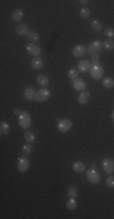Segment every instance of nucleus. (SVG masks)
<instances>
[{"label":"nucleus","mask_w":114,"mask_h":219,"mask_svg":"<svg viewBox=\"0 0 114 219\" xmlns=\"http://www.w3.org/2000/svg\"><path fill=\"white\" fill-rule=\"evenodd\" d=\"M102 49H103L102 42H100V40H95V42H92L91 44L88 45V48H86V53L90 54V55L98 54Z\"/></svg>","instance_id":"obj_1"},{"label":"nucleus","mask_w":114,"mask_h":219,"mask_svg":"<svg viewBox=\"0 0 114 219\" xmlns=\"http://www.w3.org/2000/svg\"><path fill=\"white\" fill-rule=\"evenodd\" d=\"M18 124L22 127L23 129H27L31 127L32 124V118H31V115L27 113V112H22L20 116H18Z\"/></svg>","instance_id":"obj_2"},{"label":"nucleus","mask_w":114,"mask_h":219,"mask_svg":"<svg viewBox=\"0 0 114 219\" xmlns=\"http://www.w3.org/2000/svg\"><path fill=\"white\" fill-rule=\"evenodd\" d=\"M72 127H73V123H72V120H58V123H57V129L61 131V133H67L72 129Z\"/></svg>","instance_id":"obj_3"},{"label":"nucleus","mask_w":114,"mask_h":219,"mask_svg":"<svg viewBox=\"0 0 114 219\" xmlns=\"http://www.w3.org/2000/svg\"><path fill=\"white\" fill-rule=\"evenodd\" d=\"M86 178H88V180L92 183V184H98L100 183V180H101V175L100 173L96 171V169H90V171H88L86 172Z\"/></svg>","instance_id":"obj_4"},{"label":"nucleus","mask_w":114,"mask_h":219,"mask_svg":"<svg viewBox=\"0 0 114 219\" xmlns=\"http://www.w3.org/2000/svg\"><path fill=\"white\" fill-rule=\"evenodd\" d=\"M90 74L93 79H101L103 76V67L101 65H92L90 68Z\"/></svg>","instance_id":"obj_5"},{"label":"nucleus","mask_w":114,"mask_h":219,"mask_svg":"<svg viewBox=\"0 0 114 219\" xmlns=\"http://www.w3.org/2000/svg\"><path fill=\"white\" fill-rule=\"evenodd\" d=\"M51 96V93L50 90L47 89H40L39 91H36V95H35V100L39 101V102H43V101H46L49 100V98Z\"/></svg>","instance_id":"obj_6"},{"label":"nucleus","mask_w":114,"mask_h":219,"mask_svg":"<svg viewBox=\"0 0 114 219\" xmlns=\"http://www.w3.org/2000/svg\"><path fill=\"white\" fill-rule=\"evenodd\" d=\"M26 50L28 51V54L29 55L35 56V57H38L39 55L41 54V49L34 43H31V44H28V45H26Z\"/></svg>","instance_id":"obj_7"},{"label":"nucleus","mask_w":114,"mask_h":219,"mask_svg":"<svg viewBox=\"0 0 114 219\" xmlns=\"http://www.w3.org/2000/svg\"><path fill=\"white\" fill-rule=\"evenodd\" d=\"M17 169L21 173H26L29 169V161H28V158H26V157L20 158L18 162H17Z\"/></svg>","instance_id":"obj_8"},{"label":"nucleus","mask_w":114,"mask_h":219,"mask_svg":"<svg viewBox=\"0 0 114 219\" xmlns=\"http://www.w3.org/2000/svg\"><path fill=\"white\" fill-rule=\"evenodd\" d=\"M72 54L74 55L75 57H83L84 55L86 54V48L84 45H75L72 50Z\"/></svg>","instance_id":"obj_9"},{"label":"nucleus","mask_w":114,"mask_h":219,"mask_svg":"<svg viewBox=\"0 0 114 219\" xmlns=\"http://www.w3.org/2000/svg\"><path fill=\"white\" fill-rule=\"evenodd\" d=\"M102 167H103V171L106 173H108V174H112L114 172V163L111 160H108V158H106L102 162Z\"/></svg>","instance_id":"obj_10"},{"label":"nucleus","mask_w":114,"mask_h":219,"mask_svg":"<svg viewBox=\"0 0 114 219\" xmlns=\"http://www.w3.org/2000/svg\"><path fill=\"white\" fill-rule=\"evenodd\" d=\"M35 95H36V93H35V89L33 87H28L24 89V93H23V96L26 100H33L35 99Z\"/></svg>","instance_id":"obj_11"},{"label":"nucleus","mask_w":114,"mask_h":219,"mask_svg":"<svg viewBox=\"0 0 114 219\" xmlns=\"http://www.w3.org/2000/svg\"><path fill=\"white\" fill-rule=\"evenodd\" d=\"M43 66H44V61H43L40 57H35V59L32 60V62H31V67H32L33 69H35V71L41 69Z\"/></svg>","instance_id":"obj_12"},{"label":"nucleus","mask_w":114,"mask_h":219,"mask_svg":"<svg viewBox=\"0 0 114 219\" xmlns=\"http://www.w3.org/2000/svg\"><path fill=\"white\" fill-rule=\"evenodd\" d=\"M90 68H91V67H90V62H89V61H86V60H81V61H79V64H78V71L86 73V72L90 71Z\"/></svg>","instance_id":"obj_13"},{"label":"nucleus","mask_w":114,"mask_h":219,"mask_svg":"<svg viewBox=\"0 0 114 219\" xmlns=\"http://www.w3.org/2000/svg\"><path fill=\"white\" fill-rule=\"evenodd\" d=\"M90 98H91V95H90L89 91H83L78 96V102L81 104V105H85V104H88L90 101Z\"/></svg>","instance_id":"obj_14"},{"label":"nucleus","mask_w":114,"mask_h":219,"mask_svg":"<svg viewBox=\"0 0 114 219\" xmlns=\"http://www.w3.org/2000/svg\"><path fill=\"white\" fill-rule=\"evenodd\" d=\"M73 88L77 91H84L86 88V83L81 79H75V80H73Z\"/></svg>","instance_id":"obj_15"},{"label":"nucleus","mask_w":114,"mask_h":219,"mask_svg":"<svg viewBox=\"0 0 114 219\" xmlns=\"http://www.w3.org/2000/svg\"><path fill=\"white\" fill-rule=\"evenodd\" d=\"M72 168H73V171L75 173H83V172H85V164L83 163V162H80V161H75L73 163V166H72Z\"/></svg>","instance_id":"obj_16"},{"label":"nucleus","mask_w":114,"mask_h":219,"mask_svg":"<svg viewBox=\"0 0 114 219\" xmlns=\"http://www.w3.org/2000/svg\"><path fill=\"white\" fill-rule=\"evenodd\" d=\"M36 82H38L39 85L46 87L49 84V77L46 76V74H39V76L36 77Z\"/></svg>","instance_id":"obj_17"},{"label":"nucleus","mask_w":114,"mask_h":219,"mask_svg":"<svg viewBox=\"0 0 114 219\" xmlns=\"http://www.w3.org/2000/svg\"><path fill=\"white\" fill-rule=\"evenodd\" d=\"M29 32V29H28V27H27V24H20V26H17V28H16V33L18 34V35H27Z\"/></svg>","instance_id":"obj_18"},{"label":"nucleus","mask_w":114,"mask_h":219,"mask_svg":"<svg viewBox=\"0 0 114 219\" xmlns=\"http://www.w3.org/2000/svg\"><path fill=\"white\" fill-rule=\"evenodd\" d=\"M11 17L15 22H20L23 18V11L21 9H16V10L12 12Z\"/></svg>","instance_id":"obj_19"},{"label":"nucleus","mask_w":114,"mask_h":219,"mask_svg":"<svg viewBox=\"0 0 114 219\" xmlns=\"http://www.w3.org/2000/svg\"><path fill=\"white\" fill-rule=\"evenodd\" d=\"M27 38L29 39V42H39V39H40V37H39V34L34 31H29L28 34H27Z\"/></svg>","instance_id":"obj_20"},{"label":"nucleus","mask_w":114,"mask_h":219,"mask_svg":"<svg viewBox=\"0 0 114 219\" xmlns=\"http://www.w3.org/2000/svg\"><path fill=\"white\" fill-rule=\"evenodd\" d=\"M102 84L106 89H112L114 87V79L113 78H109V77L108 78H104L102 80Z\"/></svg>","instance_id":"obj_21"},{"label":"nucleus","mask_w":114,"mask_h":219,"mask_svg":"<svg viewBox=\"0 0 114 219\" xmlns=\"http://www.w3.org/2000/svg\"><path fill=\"white\" fill-rule=\"evenodd\" d=\"M91 28L95 31V32H101V31L103 29V26L100 21L93 20V21H91Z\"/></svg>","instance_id":"obj_22"},{"label":"nucleus","mask_w":114,"mask_h":219,"mask_svg":"<svg viewBox=\"0 0 114 219\" xmlns=\"http://www.w3.org/2000/svg\"><path fill=\"white\" fill-rule=\"evenodd\" d=\"M24 139L29 142V144L34 142V140H35L34 133H33V131H31V130H26V133H24Z\"/></svg>","instance_id":"obj_23"},{"label":"nucleus","mask_w":114,"mask_h":219,"mask_svg":"<svg viewBox=\"0 0 114 219\" xmlns=\"http://www.w3.org/2000/svg\"><path fill=\"white\" fill-rule=\"evenodd\" d=\"M0 131H1V134H4V135L9 134V133H10V125H9L6 122H1V124H0Z\"/></svg>","instance_id":"obj_24"},{"label":"nucleus","mask_w":114,"mask_h":219,"mask_svg":"<svg viewBox=\"0 0 114 219\" xmlns=\"http://www.w3.org/2000/svg\"><path fill=\"white\" fill-rule=\"evenodd\" d=\"M66 207L68 208L69 211H74L77 208V201L74 198H69L67 201V203H66Z\"/></svg>","instance_id":"obj_25"},{"label":"nucleus","mask_w":114,"mask_h":219,"mask_svg":"<svg viewBox=\"0 0 114 219\" xmlns=\"http://www.w3.org/2000/svg\"><path fill=\"white\" fill-rule=\"evenodd\" d=\"M78 76H79V71L78 69H75V68H70L68 71V77L70 79H73V80H75V79H78Z\"/></svg>","instance_id":"obj_26"},{"label":"nucleus","mask_w":114,"mask_h":219,"mask_svg":"<svg viewBox=\"0 0 114 219\" xmlns=\"http://www.w3.org/2000/svg\"><path fill=\"white\" fill-rule=\"evenodd\" d=\"M67 195H68L70 198L77 197V195H78V190H77V187H75V186H70V187L68 189V191H67Z\"/></svg>","instance_id":"obj_27"},{"label":"nucleus","mask_w":114,"mask_h":219,"mask_svg":"<svg viewBox=\"0 0 114 219\" xmlns=\"http://www.w3.org/2000/svg\"><path fill=\"white\" fill-rule=\"evenodd\" d=\"M103 48L107 49V50H113L114 42L112 40V39H107V40H104V43H103Z\"/></svg>","instance_id":"obj_28"},{"label":"nucleus","mask_w":114,"mask_h":219,"mask_svg":"<svg viewBox=\"0 0 114 219\" xmlns=\"http://www.w3.org/2000/svg\"><path fill=\"white\" fill-rule=\"evenodd\" d=\"M32 152V146L31 145H23V147H22V153H23V156H28L29 153Z\"/></svg>","instance_id":"obj_29"},{"label":"nucleus","mask_w":114,"mask_h":219,"mask_svg":"<svg viewBox=\"0 0 114 219\" xmlns=\"http://www.w3.org/2000/svg\"><path fill=\"white\" fill-rule=\"evenodd\" d=\"M90 10L89 9H83V10L80 11V16H81V18H84V20H86V18H89L90 17Z\"/></svg>","instance_id":"obj_30"},{"label":"nucleus","mask_w":114,"mask_h":219,"mask_svg":"<svg viewBox=\"0 0 114 219\" xmlns=\"http://www.w3.org/2000/svg\"><path fill=\"white\" fill-rule=\"evenodd\" d=\"M104 34H106L108 38H113L114 37V28H111V27L106 28V29H104Z\"/></svg>","instance_id":"obj_31"},{"label":"nucleus","mask_w":114,"mask_h":219,"mask_svg":"<svg viewBox=\"0 0 114 219\" xmlns=\"http://www.w3.org/2000/svg\"><path fill=\"white\" fill-rule=\"evenodd\" d=\"M106 184H107L108 187H114V176H113V175H111V176H108V178H107Z\"/></svg>","instance_id":"obj_32"},{"label":"nucleus","mask_w":114,"mask_h":219,"mask_svg":"<svg viewBox=\"0 0 114 219\" xmlns=\"http://www.w3.org/2000/svg\"><path fill=\"white\" fill-rule=\"evenodd\" d=\"M91 61L93 62V65H97V64L100 62V55L98 54L91 55Z\"/></svg>","instance_id":"obj_33"},{"label":"nucleus","mask_w":114,"mask_h":219,"mask_svg":"<svg viewBox=\"0 0 114 219\" xmlns=\"http://www.w3.org/2000/svg\"><path fill=\"white\" fill-rule=\"evenodd\" d=\"M13 112H15V115H18V116L22 113V112H21V111H20L18 109H15V111H13Z\"/></svg>","instance_id":"obj_34"},{"label":"nucleus","mask_w":114,"mask_h":219,"mask_svg":"<svg viewBox=\"0 0 114 219\" xmlns=\"http://www.w3.org/2000/svg\"><path fill=\"white\" fill-rule=\"evenodd\" d=\"M79 3H80V4H84V5H86V4H89V0H80Z\"/></svg>","instance_id":"obj_35"},{"label":"nucleus","mask_w":114,"mask_h":219,"mask_svg":"<svg viewBox=\"0 0 114 219\" xmlns=\"http://www.w3.org/2000/svg\"><path fill=\"white\" fill-rule=\"evenodd\" d=\"M112 118H113V120H114V112H113V115H112Z\"/></svg>","instance_id":"obj_36"},{"label":"nucleus","mask_w":114,"mask_h":219,"mask_svg":"<svg viewBox=\"0 0 114 219\" xmlns=\"http://www.w3.org/2000/svg\"><path fill=\"white\" fill-rule=\"evenodd\" d=\"M113 163H114V162H113Z\"/></svg>","instance_id":"obj_37"}]
</instances>
